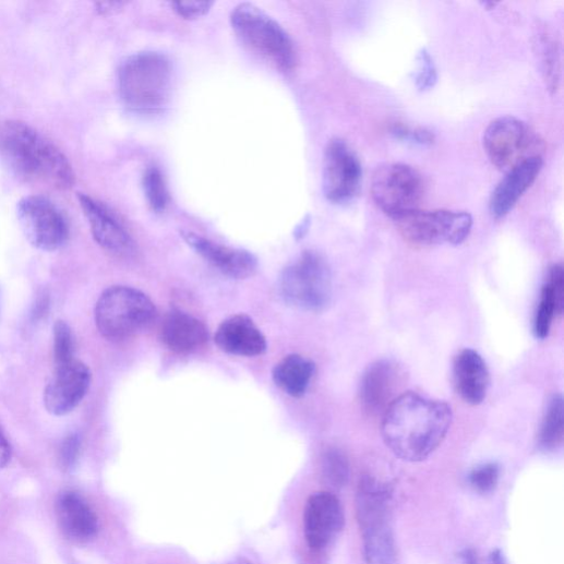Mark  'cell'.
<instances>
[{"label": "cell", "mask_w": 564, "mask_h": 564, "mask_svg": "<svg viewBox=\"0 0 564 564\" xmlns=\"http://www.w3.org/2000/svg\"><path fill=\"white\" fill-rule=\"evenodd\" d=\"M322 187L333 203H345L361 189L363 170L356 152L343 140H332L324 153Z\"/></svg>", "instance_id": "7c38bea8"}, {"label": "cell", "mask_w": 564, "mask_h": 564, "mask_svg": "<svg viewBox=\"0 0 564 564\" xmlns=\"http://www.w3.org/2000/svg\"><path fill=\"white\" fill-rule=\"evenodd\" d=\"M418 69L415 75V82L419 89L425 91L436 82V70L433 60L427 49H421L417 57Z\"/></svg>", "instance_id": "4dcf8cb0"}, {"label": "cell", "mask_w": 564, "mask_h": 564, "mask_svg": "<svg viewBox=\"0 0 564 564\" xmlns=\"http://www.w3.org/2000/svg\"><path fill=\"white\" fill-rule=\"evenodd\" d=\"M391 134L398 140L407 141L419 145H432L434 143V134L424 128H410L403 123H394Z\"/></svg>", "instance_id": "1f68e13d"}, {"label": "cell", "mask_w": 564, "mask_h": 564, "mask_svg": "<svg viewBox=\"0 0 564 564\" xmlns=\"http://www.w3.org/2000/svg\"><path fill=\"white\" fill-rule=\"evenodd\" d=\"M535 46L541 64L544 81L548 87L556 91L560 84L561 62L560 49L556 38L543 28L538 29Z\"/></svg>", "instance_id": "d4e9b609"}, {"label": "cell", "mask_w": 564, "mask_h": 564, "mask_svg": "<svg viewBox=\"0 0 564 564\" xmlns=\"http://www.w3.org/2000/svg\"><path fill=\"white\" fill-rule=\"evenodd\" d=\"M542 165V156H535L507 170L490 200V209L494 217H504L514 208L537 179Z\"/></svg>", "instance_id": "d6986e66"}, {"label": "cell", "mask_w": 564, "mask_h": 564, "mask_svg": "<svg viewBox=\"0 0 564 564\" xmlns=\"http://www.w3.org/2000/svg\"><path fill=\"white\" fill-rule=\"evenodd\" d=\"M119 89L123 101L139 112H156L168 103L172 91V67L158 52H139L119 69Z\"/></svg>", "instance_id": "3957f363"}, {"label": "cell", "mask_w": 564, "mask_h": 564, "mask_svg": "<svg viewBox=\"0 0 564 564\" xmlns=\"http://www.w3.org/2000/svg\"><path fill=\"white\" fill-rule=\"evenodd\" d=\"M91 382L88 367L76 359L55 367V374L44 395L47 411L53 416L72 412L86 396Z\"/></svg>", "instance_id": "4fadbf2b"}, {"label": "cell", "mask_w": 564, "mask_h": 564, "mask_svg": "<svg viewBox=\"0 0 564 564\" xmlns=\"http://www.w3.org/2000/svg\"><path fill=\"white\" fill-rule=\"evenodd\" d=\"M231 24L250 51L284 72L295 68L297 51L292 39L261 9L250 3L240 4L231 14Z\"/></svg>", "instance_id": "8992f818"}, {"label": "cell", "mask_w": 564, "mask_h": 564, "mask_svg": "<svg viewBox=\"0 0 564 564\" xmlns=\"http://www.w3.org/2000/svg\"><path fill=\"white\" fill-rule=\"evenodd\" d=\"M453 418L447 404L404 392L383 415L382 434L395 456L421 463L441 445Z\"/></svg>", "instance_id": "6da1fadb"}, {"label": "cell", "mask_w": 564, "mask_h": 564, "mask_svg": "<svg viewBox=\"0 0 564 564\" xmlns=\"http://www.w3.org/2000/svg\"><path fill=\"white\" fill-rule=\"evenodd\" d=\"M454 381L459 396L469 405L482 404L490 387V372L475 350L461 351L454 363Z\"/></svg>", "instance_id": "7402d4cb"}, {"label": "cell", "mask_w": 564, "mask_h": 564, "mask_svg": "<svg viewBox=\"0 0 564 564\" xmlns=\"http://www.w3.org/2000/svg\"><path fill=\"white\" fill-rule=\"evenodd\" d=\"M185 243L223 275L248 279L257 271V259L248 251L215 243L192 232H182Z\"/></svg>", "instance_id": "e0dca14e"}, {"label": "cell", "mask_w": 564, "mask_h": 564, "mask_svg": "<svg viewBox=\"0 0 564 564\" xmlns=\"http://www.w3.org/2000/svg\"><path fill=\"white\" fill-rule=\"evenodd\" d=\"M322 476L333 489H343L350 480V464L340 449L329 448L322 459Z\"/></svg>", "instance_id": "4316f807"}, {"label": "cell", "mask_w": 564, "mask_h": 564, "mask_svg": "<svg viewBox=\"0 0 564 564\" xmlns=\"http://www.w3.org/2000/svg\"><path fill=\"white\" fill-rule=\"evenodd\" d=\"M215 344L223 352L237 357L254 358L267 351L265 335L247 314L223 321L215 333Z\"/></svg>", "instance_id": "ac0fdd59"}, {"label": "cell", "mask_w": 564, "mask_h": 564, "mask_svg": "<svg viewBox=\"0 0 564 564\" xmlns=\"http://www.w3.org/2000/svg\"><path fill=\"white\" fill-rule=\"evenodd\" d=\"M563 398L555 395L550 400L541 430L540 444L545 449H553L560 446L564 435Z\"/></svg>", "instance_id": "484cf974"}, {"label": "cell", "mask_w": 564, "mask_h": 564, "mask_svg": "<svg viewBox=\"0 0 564 564\" xmlns=\"http://www.w3.org/2000/svg\"><path fill=\"white\" fill-rule=\"evenodd\" d=\"M393 489L388 483L364 476L359 484L357 511L369 564H393L396 557L391 526Z\"/></svg>", "instance_id": "277c9868"}, {"label": "cell", "mask_w": 564, "mask_h": 564, "mask_svg": "<svg viewBox=\"0 0 564 564\" xmlns=\"http://www.w3.org/2000/svg\"><path fill=\"white\" fill-rule=\"evenodd\" d=\"M21 227L32 245L44 252L62 249L70 237L68 218L62 209L44 195H29L17 205Z\"/></svg>", "instance_id": "8fae6325"}, {"label": "cell", "mask_w": 564, "mask_h": 564, "mask_svg": "<svg viewBox=\"0 0 564 564\" xmlns=\"http://www.w3.org/2000/svg\"><path fill=\"white\" fill-rule=\"evenodd\" d=\"M224 564H253V563L247 557H238V559H235L227 563H224Z\"/></svg>", "instance_id": "74e56055"}, {"label": "cell", "mask_w": 564, "mask_h": 564, "mask_svg": "<svg viewBox=\"0 0 564 564\" xmlns=\"http://www.w3.org/2000/svg\"><path fill=\"white\" fill-rule=\"evenodd\" d=\"M74 358V340L70 326L64 321H57L53 327L55 367L72 361Z\"/></svg>", "instance_id": "f1b7e54d"}, {"label": "cell", "mask_w": 564, "mask_h": 564, "mask_svg": "<svg viewBox=\"0 0 564 564\" xmlns=\"http://www.w3.org/2000/svg\"><path fill=\"white\" fill-rule=\"evenodd\" d=\"M143 187L149 206L156 213L167 208L169 194L165 178L157 167H149L143 178Z\"/></svg>", "instance_id": "83f0119b"}, {"label": "cell", "mask_w": 564, "mask_h": 564, "mask_svg": "<svg viewBox=\"0 0 564 564\" xmlns=\"http://www.w3.org/2000/svg\"><path fill=\"white\" fill-rule=\"evenodd\" d=\"M403 238L411 244L459 245L471 233L473 218L466 212L415 209L394 219Z\"/></svg>", "instance_id": "ba28073f"}, {"label": "cell", "mask_w": 564, "mask_h": 564, "mask_svg": "<svg viewBox=\"0 0 564 564\" xmlns=\"http://www.w3.org/2000/svg\"><path fill=\"white\" fill-rule=\"evenodd\" d=\"M161 341L176 353H190L202 348L208 340L205 324L197 317L180 311L169 312L160 329Z\"/></svg>", "instance_id": "44dd1931"}, {"label": "cell", "mask_w": 564, "mask_h": 564, "mask_svg": "<svg viewBox=\"0 0 564 564\" xmlns=\"http://www.w3.org/2000/svg\"><path fill=\"white\" fill-rule=\"evenodd\" d=\"M460 555L463 564H479L478 554L473 549H465Z\"/></svg>", "instance_id": "d590c367"}, {"label": "cell", "mask_w": 564, "mask_h": 564, "mask_svg": "<svg viewBox=\"0 0 564 564\" xmlns=\"http://www.w3.org/2000/svg\"><path fill=\"white\" fill-rule=\"evenodd\" d=\"M315 365L312 361L291 355L281 360L273 370L275 384L287 395L302 397L313 379Z\"/></svg>", "instance_id": "cb8c5ba5"}, {"label": "cell", "mask_w": 564, "mask_h": 564, "mask_svg": "<svg viewBox=\"0 0 564 564\" xmlns=\"http://www.w3.org/2000/svg\"><path fill=\"white\" fill-rule=\"evenodd\" d=\"M156 315L154 302L141 290L127 286L106 289L95 307L96 327L110 343H123L136 336Z\"/></svg>", "instance_id": "5b68a950"}, {"label": "cell", "mask_w": 564, "mask_h": 564, "mask_svg": "<svg viewBox=\"0 0 564 564\" xmlns=\"http://www.w3.org/2000/svg\"><path fill=\"white\" fill-rule=\"evenodd\" d=\"M304 535L309 547L323 550L341 533L346 525L344 506L328 492H317L307 502L303 515Z\"/></svg>", "instance_id": "5bb4252c"}, {"label": "cell", "mask_w": 564, "mask_h": 564, "mask_svg": "<svg viewBox=\"0 0 564 564\" xmlns=\"http://www.w3.org/2000/svg\"><path fill=\"white\" fill-rule=\"evenodd\" d=\"M501 469L496 464H485L476 468L469 481L471 487L481 494H489L497 488Z\"/></svg>", "instance_id": "f546056e"}, {"label": "cell", "mask_w": 564, "mask_h": 564, "mask_svg": "<svg viewBox=\"0 0 564 564\" xmlns=\"http://www.w3.org/2000/svg\"><path fill=\"white\" fill-rule=\"evenodd\" d=\"M564 303V272L561 265H553L541 289L540 301L535 316L533 331L543 340L549 335L553 319L561 314Z\"/></svg>", "instance_id": "603a6c76"}, {"label": "cell", "mask_w": 564, "mask_h": 564, "mask_svg": "<svg viewBox=\"0 0 564 564\" xmlns=\"http://www.w3.org/2000/svg\"><path fill=\"white\" fill-rule=\"evenodd\" d=\"M57 517L62 532L73 541H88L98 531L97 515L87 501L76 492L67 491L59 496Z\"/></svg>", "instance_id": "ffe728a7"}, {"label": "cell", "mask_w": 564, "mask_h": 564, "mask_svg": "<svg viewBox=\"0 0 564 564\" xmlns=\"http://www.w3.org/2000/svg\"><path fill=\"white\" fill-rule=\"evenodd\" d=\"M279 288L286 302L295 308L322 311L332 298L329 267L320 254L307 251L285 268Z\"/></svg>", "instance_id": "52a82bcc"}, {"label": "cell", "mask_w": 564, "mask_h": 564, "mask_svg": "<svg viewBox=\"0 0 564 564\" xmlns=\"http://www.w3.org/2000/svg\"><path fill=\"white\" fill-rule=\"evenodd\" d=\"M483 144L492 164L502 170L541 156L543 149L542 140L526 123L513 117L493 121L484 133Z\"/></svg>", "instance_id": "30bf717a"}, {"label": "cell", "mask_w": 564, "mask_h": 564, "mask_svg": "<svg viewBox=\"0 0 564 564\" xmlns=\"http://www.w3.org/2000/svg\"><path fill=\"white\" fill-rule=\"evenodd\" d=\"M12 459V445L5 434V431L0 424V470L9 466Z\"/></svg>", "instance_id": "e575fe53"}, {"label": "cell", "mask_w": 564, "mask_h": 564, "mask_svg": "<svg viewBox=\"0 0 564 564\" xmlns=\"http://www.w3.org/2000/svg\"><path fill=\"white\" fill-rule=\"evenodd\" d=\"M425 193L421 173L406 164H386L373 176L372 194L379 207L393 219L418 209Z\"/></svg>", "instance_id": "9c48e42d"}, {"label": "cell", "mask_w": 564, "mask_h": 564, "mask_svg": "<svg viewBox=\"0 0 564 564\" xmlns=\"http://www.w3.org/2000/svg\"><path fill=\"white\" fill-rule=\"evenodd\" d=\"M80 439L75 434L64 439L59 453L62 469L70 470L75 466L80 454Z\"/></svg>", "instance_id": "d6a6232c"}, {"label": "cell", "mask_w": 564, "mask_h": 564, "mask_svg": "<svg viewBox=\"0 0 564 564\" xmlns=\"http://www.w3.org/2000/svg\"><path fill=\"white\" fill-rule=\"evenodd\" d=\"M213 3L209 2H187V3H172L171 7L175 11L187 20H194L205 15Z\"/></svg>", "instance_id": "836d02e7"}, {"label": "cell", "mask_w": 564, "mask_h": 564, "mask_svg": "<svg viewBox=\"0 0 564 564\" xmlns=\"http://www.w3.org/2000/svg\"><path fill=\"white\" fill-rule=\"evenodd\" d=\"M0 160L27 183L67 190L75 181L72 165L60 148L21 121L0 127Z\"/></svg>", "instance_id": "7a4b0ae2"}, {"label": "cell", "mask_w": 564, "mask_h": 564, "mask_svg": "<svg viewBox=\"0 0 564 564\" xmlns=\"http://www.w3.org/2000/svg\"><path fill=\"white\" fill-rule=\"evenodd\" d=\"M491 559L493 564H507L501 550H495L491 554Z\"/></svg>", "instance_id": "8d00e7d4"}, {"label": "cell", "mask_w": 564, "mask_h": 564, "mask_svg": "<svg viewBox=\"0 0 564 564\" xmlns=\"http://www.w3.org/2000/svg\"><path fill=\"white\" fill-rule=\"evenodd\" d=\"M77 199L92 236L101 249L116 255H129L134 251V241L115 212L87 194L79 193Z\"/></svg>", "instance_id": "9a60e30c"}, {"label": "cell", "mask_w": 564, "mask_h": 564, "mask_svg": "<svg viewBox=\"0 0 564 564\" xmlns=\"http://www.w3.org/2000/svg\"><path fill=\"white\" fill-rule=\"evenodd\" d=\"M406 381L404 370L392 361H379L364 373L361 382V401L372 415H384L403 394Z\"/></svg>", "instance_id": "2e32d148"}]
</instances>
